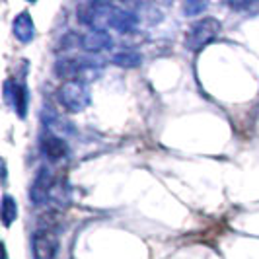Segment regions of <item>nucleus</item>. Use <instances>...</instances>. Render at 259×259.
<instances>
[{"label":"nucleus","instance_id":"obj_1","mask_svg":"<svg viewBox=\"0 0 259 259\" xmlns=\"http://www.w3.org/2000/svg\"><path fill=\"white\" fill-rule=\"evenodd\" d=\"M78 20L84 26L90 27V31H109L117 29L121 33H131L137 24L139 18L137 14L123 10L115 4L109 2H84L78 6Z\"/></svg>","mask_w":259,"mask_h":259},{"label":"nucleus","instance_id":"obj_2","mask_svg":"<svg viewBox=\"0 0 259 259\" xmlns=\"http://www.w3.org/2000/svg\"><path fill=\"white\" fill-rule=\"evenodd\" d=\"M55 74L59 78H65V82H70V80L86 82L102 74V63L90 61V59H76V57L59 59L55 63Z\"/></svg>","mask_w":259,"mask_h":259},{"label":"nucleus","instance_id":"obj_3","mask_svg":"<svg viewBox=\"0 0 259 259\" xmlns=\"http://www.w3.org/2000/svg\"><path fill=\"white\" fill-rule=\"evenodd\" d=\"M57 98L59 104L65 107L70 113H78L84 111L90 105V88L86 82H78V80H70V82H63L61 88L57 90Z\"/></svg>","mask_w":259,"mask_h":259},{"label":"nucleus","instance_id":"obj_4","mask_svg":"<svg viewBox=\"0 0 259 259\" xmlns=\"http://www.w3.org/2000/svg\"><path fill=\"white\" fill-rule=\"evenodd\" d=\"M222 24L214 18H203L199 22H195L189 27L187 37H185V47L189 51H201L203 47H207L208 43H212L214 39L221 35Z\"/></svg>","mask_w":259,"mask_h":259},{"label":"nucleus","instance_id":"obj_5","mask_svg":"<svg viewBox=\"0 0 259 259\" xmlns=\"http://www.w3.org/2000/svg\"><path fill=\"white\" fill-rule=\"evenodd\" d=\"M61 45H65L63 49H74L80 47L84 51L100 53L107 51L113 47V39L109 37V33L105 31H86V33H68L61 41Z\"/></svg>","mask_w":259,"mask_h":259},{"label":"nucleus","instance_id":"obj_6","mask_svg":"<svg viewBox=\"0 0 259 259\" xmlns=\"http://www.w3.org/2000/svg\"><path fill=\"white\" fill-rule=\"evenodd\" d=\"M57 185V178L53 174V169L49 168H41L35 176V180L29 187V201L35 205V207H43L51 201L53 189Z\"/></svg>","mask_w":259,"mask_h":259},{"label":"nucleus","instance_id":"obj_7","mask_svg":"<svg viewBox=\"0 0 259 259\" xmlns=\"http://www.w3.org/2000/svg\"><path fill=\"white\" fill-rule=\"evenodd\" d=\"M33 259H55L59 253V236L51 226L35 230L31 238Z\"/></svg>","mask_w":259,"mask_h":259},{"label":"nucleus","instance_id":"obj_8","mask_svg":"<svg viewBox=\"0 0 259 259\" xmlns=\"http://www.w3.org/2000/svg\"><path fill=\"white\" fill-rule=\"evenodd\" d=\"M4 98L6 102H10L14 107V111L18 113V117H26L27 113V102H29V94L24 82L18 80H8L4 84Z\"/></svg>","mask_w":259,"mask_h":259},{"label":"nucleus","instance_id":"obj_9","mask_svg":"<svg viewBox=\"0 0 259 259\" xmlns=\"http://www.w3.org/2000/svg\"><path fill=\"white\" fill-rule=\"evenodd\" d=\"M39 148H41L43 156L47 160H51V162H59V160H63V158L68 156V146H66V143L61 137L53 135V133H45L41 137Z\"/></svg>","mask_w":259,"mask_h":259},{"label":"nucleus","instance_id":"obj_10","mask_svg":"<svg viewBox=\"0 0 259 259\" xmlns=\"http://www.w3.org/2000/svg\"><path fill=\"white\" fill-rule=\"evenodd\" d=\"M12 29H14V35L18 37V41H22V43H29L31 39L35 37V26H33V20H31V16L27 12H22L16 16Z\"/></svg>","mask_w":259,"mask_h":259},{"label":"nucleus","instance_id":"obj_11","mask_svg":"<svg viewBox=\"0 0 259 259\" xmlns=\"http://www.w3.org/2000/svg\"><path fill=\"white\" fill-rule=\"evenodd\" d=\"M16 219H18V203L14 197L4 195L2 197V222H4V226H10Z\"/></svg>","mask_w":259,"mask_h":259},{"label":"nucleus","instance_id":"obj_12","mask_svg":"<svg viewBox=\"0 0 259 259\" xmlns=\"http://www.w3.org/2000/svg\"><path fill=\"white\" fill-rule=\"evenodd\" d=\"M113 63L117 66H125V68H135L143 63V57L135 51H121L113 55Z\"/></svg>","mask_w":259,"mask_h":259},{"label":"nucleus","instance_id":"obj_13","mask_svg":"<svg viewBox=\"0 0 259 259\" xmlns=\"http://www.w3.org/2000/svg\"><path fill=\"white\" fill-rule=\"evenodd\" d=\"M205 8H207V4H205V2H187V4H185V14H187V16H191V14L203 12Z\"/></svg>","mask_w":259,"mask_h":259},{"label":"nucleus","instance_id":"obj_14","mask_svg":"<svg viewBox=\"0 0 259 259\" xmlns=\"http://www.w3.org/2000/svg\"><path fill=\"white\" fill-rule=\"evenodd\" d=\"M2 259H8V255H6V251H2Z\"/></svg>","mask_w":259,"mask_h":259}]
</instances>
